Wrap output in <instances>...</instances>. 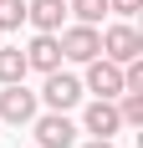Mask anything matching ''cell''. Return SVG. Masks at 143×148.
<instances>
[{
	"mask_svg": "<svg viewBox=\"0 0 143 148\" xmlns=\"http://www.w3.org/2000/svg\"><path fill=\"white\" fill-rule=\"evenodd\" d=\"M67 15H77L82 26H97L102 15H107V0H72V5H67Z\"/></svg>",
	"mask_w": 143,
	"mask_h": 148,
	"instance_id": "7c38bea8",
	"label": "cell"
},
{
	"mask_svg": "<svg viewBox=\"0 0 143 148\" xmlns=\"http://www.w3.org/2000/svg\"><path fill=\"white\" fill-rule=\"evenodd\" d=\"M26 21L36 31H51V36H56L61 21H67V0H31V5H26Z\"/></svg>",
	"mask_w": 143,
	"mask_h": 148,
	"instance_id": "ba28073f",
	"label": "cell"
},
{
	"mask_svg": "<svg viewBox=\"0 0 143 148\" xmlns=\"http://www.w3.org/2000/svg\"><path fill=\"white\" fill-rule=\"evenodd\" d=\"M87 87L97 92V97H107V102H113L118 92H123V66H118V61H107V56H92V61H87Z\"/></svg>",
	"mask_w": 143,
	"mask_h": 148,
	"instance_id": "5b68a950",
	"label": "cell"
},
{
	"mask_svg": "<svg viewBox=\"0 0 143 148\" xmlns=\"http://www.w3.org/2000/svg\"><path fill=\"white\" fill-rule=\"evenodd\" d=\"M26 66H36V72H56L61 66V46H56L51 31H41V36L26 46Z\"/></svg>",
	"mask_w": 143,
	"mask_h": 148,
	"instance_id": "9c48e42d",
	"label": "cell"
},
{
	"mask_svg": "<svg viewBox=\"0 0 143 148\" xmlns=\"http://www.w3.org/2000/svg\"><path fill=\"white\" fill-rule=\"evenodd\" d=\"M82 123H87V133H92V138H113L118 128H123V118H118V107L107 102V97H97V102L87 107V112H82Z\"/></svg>",
	"mask_w": 143,
	"mask_h": 148,
	"instance_id": "52a82bcc",
	"label": "cell"
},
{
	"mask_svg": "<svg viewBox=\"0 0 143 148\" xmlns=\"http://www.w3.org/2000/svg\"><path fill=\"white\" fill-rule=\"evenodd\" d=\"M26 21V0H0V31H15Z\"/></svg>",
	"mask_w": 143,
	"mask_h": 148,
	"instance_id": "4fadbf2b",
	"label": "cell"
},
{
	"mask_svg": "<svg viewBox=\"0 0 143 148\" xmlns=\"http://www.w3.org/2000/svg\"><path fill=\"white\" fill-rule=\"evenodd\" d=\"M31 66H26V51L21 46H0V87H10V82H21Z\"/></svg>",
	"mask_w": 143,
	"mask_h": 148,
	"instance_id": "30bf717a",
	"label": "cell"
},
{
	"mask_svg": "<svg viewBox=\"0 0 143 148\" xmlns=\"http://www.w3.org/2000/svg\"><path fill=\"white\" fill-rule=\"evenodd\" d=\"M97 56L118 61V66H128V61L143 56V36H138L133 26H107V31H102V51H97Z\"/></svg>",
	"mask_w": 143,
	"mask_h": 148,
	"instance_id": "6da1fadb",
	"label": "cell"
},
{
	"mask_svg": "<svg viewBox=\"0 0 143 148\" xmlns=\"http://www.w3.org/2000/svg\"><path fill=\"white\" fill-rule=\"evenodd\" d=\"M77 97H82V82H77V77H67L61 66H56V72H46L41 102L51 107V112H67V107H77Z\"/></svg>",
	"mask_w": 143,
	"mask_h": 148,
	"instance_id": "277c9868",
	"label": "cell"
},
{
	"mask_svg": "<svg viewBox=\"0 0 143 148\" xmlns=\"http://www.w3.org/2000/svg\"><path fill=\"white\" fill-rule=\"evenodd\" d=\"M36 123V148H72L77 143V123L67 112H46V118H31Z\"/></svg>",
	"mask_w": 143,
	"mask_h": 148,
	"instance_id": "3957f363",
	"label": "cell"
},
{
	"mask_svg": "<svg viewBox=\"0 0 143 148\" xmlns=\"http://www.w3.org/2000/svg\"><path fill=\"white\" fill-rule=\"evenodd\" d=\"M113 107H118V118H123V128H143V92H118Z\"/></svg>",
	"mask_w": 143,
	"mask_h": 148,
	"instance_id": "8fae6325",
	"label": "cell"
},
{
	"mask_svg": "<svg viewBox=\"0 0 143 148\" xmlns=\"http://www.w3.org/2000/svg\"><path fill=\"white\" fill-rule=\"evenodd\" d=\"M82 148H113V138H92V143H82Z\"/></svg>",
	"mask_w": 143,
	"mask_h": 148,
	"instance_id": "9a60e30c",
	"label": "cell"
},
{
	"mask_svg": "<svg viewBox=\"0 0 143 148\" xmlns=\"http://www.w3.org/2000/svg\"><path fill=\"white\" fill-rule=\"evenodd\" d=\"M0 118L15 123V128H21V123H31V118H36V92H26L21 82H10V87L0 92Z\"/></svg>",
	"mask_w": 143,
	"mask_h": 148,
	"instance_id": "8992f818",
	"label": "cell"
},
{
	"mask_svg": "<svg viewBox=\"0 0 143 148\" xmlns=\"http://www.w3.org/2000/svg\"><path fill=\"white\" fill-rule=\"evenodd\" d=\"M56 46H61V56L67 61H92L102 51V36H97V26H82V21H77V26H67L56 36Z\"/></svg>",
	"mask_w": 143,
	"mask_h": 148,
	"instance_id": "7a4b0ae2",
	"label": "cell"
},
{
	"mask_svg": "<svg viewBox=\"0 0 143 148\" xmlns=\"http://www.w3.org/2000/svg\"><path fill=\"white\" fill-rule=\"evenodd\" d=\"M138 5L143 0H107V10H118V15H138Z\"/></svg>",
	"mask_w": 143,
	"mask_h": 148,
	"instance_id": "5bb4252c",
	"label": "cell"
}]
</instances>
